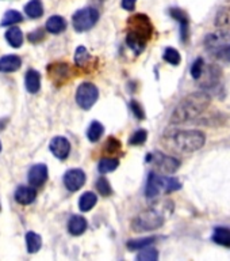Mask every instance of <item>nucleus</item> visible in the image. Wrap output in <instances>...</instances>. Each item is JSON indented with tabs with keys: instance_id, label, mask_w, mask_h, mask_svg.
<instances>
[{
	"instance_id": "1",
	"label": "nucleus",
	"mask_w": 230,
	"mask_h": 261,
	"mask_svg": "<svg viewBox=\"0 0 230 261\" xmlns=\"http://www.w3.org/2000/svg\"><path fill=\"white\" fill-rule=\"evenodd\" d=\"M162 146L175 154H192L206 143V135L196 129H172L162 136Z\"/></svg>"
},
{
	"instance_id": "2",
	"label": "nucleus",
	"mask_w": 230,
	"mask_h": 261,
	"mask_svg": "<svg viewBox=\"0 0 230 261\" xmlns=\"http://www.w3.org/2000/svg\"><path fill=\"white\" fill-rule=\"evenodd\" d=\"M211 103V97L206 91H196L179 102L171 116L172 124H184L198 118Z\"/></svg>"
},
{
	"instance_id": "3",
	"label": "nucleus",
	"mask_w": 230,
	"mask_h": 261,
	"mask_svg": "<svg viewBox=\"0 0 230 261\" xmlns=\"http://www.w3.org/2000/svg\"><path fill=\"white\" fill-rule=\"evenodd\" d=\"M166 222V208H148L140 212L132 222V228L136 232L152 231L160 228Z\"/></svg>"
},
{
	"instance_id": "4",
	"label": "nucleus",
	"mask_w": 230,
	"mask_h": 261,
	"mask_svg": "<svg viewBox=\"0 0 230 261\" xmlns=\"http://www.w3.org/2000/svg\"><path fill=\"white\" fill-rule=\"evenodd\" d=\"M146 161L152 163L154 170L164 175L174 174L175 171H178V169L180 167V161L178 158H175L172 155L162 154V152H158V151L150 152L146 156Z\"/></svg>"
},
{
	"instance_id": "5",
	"label": "nucleus",
	"mask_w": 230,
	"mask_h": 261,
	"mask_svg": "<svg viewBox=\"0 0 230 261\" xmlns=\"http://www.w3.org/2000/svg\"><path fill=\"white\" fill-rule=\"evenodd\" d=\"M99 19V12L96 8L93 7H85L76 11L72 16L73 29L77 33L87 32L89 29H92L95 23Z\"/></svg>"
},
{
	"instance_id": "6",
	"label": "nucleus",
	"mask_w": 230,
	"mask_h": 261,
	"mask_svg": "<svg viewBox=\"0 0 230 261\" xmlns=\"http://www.w3.org/2000/svg\"><path fill=\"white\" fill-rule=\"evenodd\" d=\"M127 24H129L127 33H133L136 36L141 37L146 42L150 40V37L153 34V26L150 23V19L144 14H136L129 18Z\"/></svg>"
},
{
	"instance_id": "7",
	"label": "nucleus",
	"mask_w": 230,
	"mask_h": 261,
	"mask_svg": "<svg viewBox=\"0 0 230 261\" xmlns=\"http://www.w3.org/2000/svg\"><path fill=\"white\" fill-rule=\"evenodd\" d=\"M99 98V90L93 83L84 82L77 87L76 91V102L81 109L89 110Z\"/></svg>"
},
{
	"instance_id": "8",
	"label": "nucleus",
	"mask_w": 230,
	"mask_h": 261,
	"mask_svg": "<svg viewBox=\"0 0 230 261\" xmlns=\"http://www.w3.org/2000/svg\"><path fill=\"white\" fill-rule=\"evenodd\" d=\"M167 177L168 175H158L156 173H150L145 188V196L148 199H153V197L160 195L161 192L166 193Z\"/></svg>"
},
{
	"instance_id": "9",
	"label": "nucleus",
	"mask_w": 230,
	"mask_h": 261,
	"mask_svg": "<svg viewBox=\"0 0 230 261\" xmlns=\"http://www.w3.org/2000/svg\"><path fill=\"white\" fill-rule=\"evenodd\" d=\"M64 185L69 192H76L85 184V173L81 169H71L64 174Z\"/></svg>"
},
{
	"instance_id": "10",
	"label": "nucleus",
	"mask_w": 230,
	"mask_h": 261,
	"mask_svg": "<svg viewBox=\"0 0 230 261\" xmlns=\"http://www.w3.org/2000/svg\"><path fill=\"white\" fill-rule=\"evenodd\" d=\"M49 148H50V151L57 159L64 161V159L68 158L69 152H71V143L64 136H56V138L52 139V142L49 144Z\"/></svg>"
},
{
	"instance_id": "11",
	"label": "nucleus",
	"mask_w": 230,
	"mask_h": 261,
	"mask_svg": "<svg viewBox=\"0 0 230 261\" xmlns=\"http://www.w3.org/2000/svg\"><path fill=\"white\" fill-rule=\"evenodd\" d=\"M27 179L32 187H42L48 181V166L44 163H37L31 166L28 170Z\"/></svg>"
},
{
	"instance_id": "12",
	"label": "nucleus",
	"mask_w": 230,
	"mask_h": 261,
	"mask_svg": "<svg viewBox=\"0 0 230 261\" xmlns=\"http://www.w3.org/2000/svg\"><path fill=\"white\" fill-rule=\"evenodd\" d=\"M22 65V59L16 55H7L0 59V72H15Z\"/></svg>"
},
{
	"instance_id": "13",
	"label": "nucleus",
	"mask_w": 230,
	"mask_h": 261,
	"mask_svg": "<svg viewBox=\"0 0 230 261\" xmlns=\"http://www.w3.org/2000/svg\"><path fill=\"white\" fill-rule=\"evenodd\" d=\"M14 197H15L16 203L22 204V205H28L36 200L37 192L34 187H19L15 191Z\"/></svg>"
},
{
	"instance_id": "14",
	"label": "nucleus",
	"mask_w": 230,
	"mask_h": 261,
	"mask_svg": "<svg viewBox=\"0 0 230 261\" xmlns=\"http://www.w3.org/2000/svg\"><path fill=\"white\" fill-rule=\"evenodd\" d=\"M24 86L28 93L37 94L41 89V75L36 69H28L24 75Z\"/></svg>"
},
{
	"instance_id": "15",
	"label": "nucleus",
	"mask_w": 230,
	"mask_h": 261,
	"mask_svg": "<svg viewBox=\"0 0 230 261\" xmlns=\"http://www.w3.org/2000/svg\"><path fill=\"white\" fill-rule=\"evenodd\" d=\"M171 16L176 19L180 24V32H182V40L186 41L187 37H188V15H187L186 12L180 10V8H171L170 10Z\"/></svg>"
},
{
	"instance_id": "16",
	"label": "nucleus",
	"mask_w": 230,
	"mask_h": 261,
	"mask_svg": "<svg viewBox=\"0 0 230 261\" xmlns=\"http://www.w3.org/2000/svg\"><path fill=\"white\" fill-rule=\"evenodd\" d=\"M87 219L81 215H73L68 222V231L72 236H81L87 230Z\"/></svg>"
},
{
	"instance_id": "17",
	"label": "nucleus",
	"mask_w": 230,
	"mask_h": 261,
	"mask_svg": "<svg viewBox=\"0 0 230 261\" xmlns=\"http://www.w3.org/2000/svg\"><path fill=\"white\" fill-rule=\"evenodd\" d=\"M67 29V22L62 16L53 15L46 20V32L52 34H61Z\"/></svg>"
},
{
	"instance_id": "18",
	"label": "nucleus",
	"mask_w": 230,
	"mask_h": 261,
	"mask_svg": "<svg viewBox=\"0 0 230 261\" xmlns=\"http://www.w3.org/2000/svg\"><path fill=\"white\" fill-rule=\"evenodd\" d=\"M49 72H50L53 77H56V81L65 82L68 79L69 75H71V68H69V64L57 63V64H50Z\"/></svg>"
},
{
	"instance_id": "19",
	"label": "nucleus",
	"mask_w": 230,
	"mask_h": 261,
	"mask_svg": "<svg viewBox=\"0 0 230 261\" xmlns=\"http://www.w3.org/2000/svg\"><path fill=\"white\" fill-rule=\"evenodd\" d=\"M6 40L12 48H20L23 44V33L19 28L12 26L6 32Z\"/></svg>"
},
{
	"instance_id": "20",
	"label": "nucleus",
	"mask_w": 230,
	"mask_h": 261,
	"mask_svg": "<svg viewBox=\"0 0 230 261\" xmlns=\"http://www.w3.org/2000/svg\"><path fill=\"white\" fill-rule=\"evenodd\" d=\"M96 203L97 196L93 192H84L80 196V200H79V208H80V211L88 212L96 205Z\"/></svg>"
},
{
	"instance_id": "21",
	"label": "nucleus",
	"mask_w": 230,
	"mask_h": 261,
	"mask_svg": "<svg viewBox=\"0 0 230 261\" xmlns=\"http://www.w3.org/2000/svg\"><path fill=\"white\" fill-rule=\"evenodd\" d=\"M211 240L214 241L215 244L221 245V246H226L230 248V228L229 227H215L214 232Z\"/></svg>"
},
{
	"instance_id": "22",
	"label": "nucleus",
	"mask_w": 230,
	"mask_h": 261,
	"mask_svg": "<svg viewBox=\"0 0 230 261\" xmlns=\"http://www.w3.org/2000/svg\"><path fill=\"white\" fill-rule=\"evenodd\" d=\"M24 12L28 18L31 19H38L44 15V6L41 3V0H30L26 6H24Z\"/></svg>"
},
{
	"instance_id": "23",
	"label": "nucleus",
	"mask_w": 230,
	"mask_h": 261,
	"mask_svg": "<svg viewBox=\"0 0 230 261\" xmlns=\"http://www.w3.org/2000/svg\"><path fill=\"white\" fill-rule=\"evenodd\" d=\"M26 246H27V252L30 254H34L41 249L42 246V238L40 234L34 231H28L26 234Z\"/></svg>"
},
{
	"instance_id": "24",
	"label": "nucleus",
	"mask_w": 230,
	"mask_h": 261,
	"mask_svg": "<svg viewBox=\"0 0 230 261\" xmlns=\"http://www.w3.org/2000/svg\"><path fill=\"white\" fill-rule=\"evenodd\" d=\"M126 42H127L129 48L132 49L136 55H140L146 46V41L142 40L141 37L133 34V33H127V36H126Z\"/></svg>"
},
{
	"instance_id": "25",
	"label": "nucleus",
	"mask_w": 230,
	"mask_h": 261,
	"mask_svg": "<svg viewBox=\"0 0 230 261\" xmlns=\"http://www.w3.org/2000/svg\"><path fill=\"white\" fill-rule=\"evenodd\" d=\"M103 132H105V126L99 121H92L87 129V138L91 143H96L103 136Z\"/></svg>"
},
{
	"instance_id": "26",
	"label": "nucleus",
	"mask_w": 230,
	"mask_h": 261,
	"mask_svg": "<svg viewBox=\"0 0 230 261\" xmlns=\"http://www.w3.org/2000/svg\"><path fill=\"white\" fill-rule=\"evenodd\" d=\"M156 237H146V238H137V240H130L126 246L129 250H141L144 248H148L152 244H154Z\"/></svg>"
},
{
	"instance_id": "27",
	"label": "nucleus",
	"mask_w": 230,
	"mask_h": 261,
	"mask_svg": "<svg viewBox=\"0 0 230 261\" xmlns=\"http://www.w3.org/2000/svg\"><path fill=\"white\" fill-rule=\"evenodd\" d=\"M23 20V15L20 14L19 11H16V10H8L6 14H4L3 19L0 22L2 26H12V24L19 23Z\"/></svg>"
},
{
	"instance_id": "28",
	"label": "nucleus",
	"mask_w": 230,
	"mask_h": 261,
	"mask_svg": "<svg viewBox=\"0 0 230 261\" xmlns=\"http://www.w3.org/2000/svg\"><path fill=\"white\" fill-rule=\"evenodd\" d=\"M215 26L217 28H223V26H229L230 24V6L226 7H221L215 15Z\"/></svg>"
},
{
	"instance_id": "29",
	"label": "nucleus",
	"mask_w": 230,
	"mask_h": 261,
	"mask_svg": "<svg viewBox=\"0 0 230 261\" xmlns=\"http://www.w3.org/2000/svg\"><path fill=\"white\" fill-rule=\"evenodd\" d=\"M118 166H119V161L117 158H103L99 161V165H97L99 171H101L102 174L114 171Z\"/></svg>"
},
{
	"instance_id": "30",
	"label": "nucleus",
	"mask_w": 230,
	"mask_h": 261,
	"mask_svg": "<svg viewBox=\"0 0 230 261\" xmlns=\"http://www.w3.org/2000/svg\"><path fill=\"white\" fill-rule=\"evenodd\" d=\"M158 258V252L153 248H144L141 249V252L138 253L136 260L137 261H156Z\"/></svg>"
},
{
	"instance_id": "31",
	"label": "nucleus",
	"mask_w": 230,
	"mask_h": 261,
	"mask_svg": "<svg viewBox=\"0 0 230 261\" xmlns=\"http://www.w3.org/2000/svg\"><path fill=\"white\" fill-rule=\"evenodd\" d=\"M89 53L84 46H79L75 52V63L77 67H85L89 61Z\"/></svg>"
},
{
	"instance_id": "32",
	"label": "nucleus",
	"mask_w": 230,
	"mask_h": 261,
	"mask_svg": "<svg viewBox=\"0 0 230 261\" xmlns=\"http://www.w3.org/2000/svg\"><path fill=\"white\" fill-rule=\"evenodd\" d=\"M96 189L99 192V195L103 196V197H109L111 193H113V189H111V185H110V181L106 177H101V178L96 181Z\"/></svg>"
},
{
	"instance_id": "33",
	"label": "nucleus",
	"mask_w": 230,
	"mask_h": 261,
	"mask_svg": "<svg viewBox=\"0 0 230 261\" xmlns=\"http://www.w3.org/2000/svg\"><path fill=\"white\" fill-rule=\"evenodd\" d=\"M162 57H164V60H166L167 63H170V64L172 65H179L180 64V61H182L180 53H179L175 48H167Z\"/></svg>"
},
{
	"instance_id": "34",
	"label": "nucleus",
	"mask_w": 230,
	"mask_h": 261,
	"mask_svg": "<svg viewBox=\"0 0 230 261\" xmlns=\"http://www.w3.org/2000/svg\"><path fill=\"white\" fill-rule=\"evenodd\" d=\"M146 139H148V132L145 129H137L129 138V144L130 146H141L146 142Z\"/></svg>"
},
{
	"instance_id": "35",
	"label": "nucleus",
	"mask_w": 230,
	"mask_h": 261,
	"mask_svg": "<svg viewBox=\"0 0 230 261\" xmlns=\"http://www.w3.org/2000/svg\"><path fill=\"white\" fill-rule=\"evenodd\" d=\"M122 148L121 146V142L115 138H109L107 139V142H106V146H105V151L106 152H109V154H117L119 152Z\"/></svg>"
},
{
	"instance_id": "36",
	"label": "nucleus",
	"mask_w": 230,
	"mask_h": 261,
	"mask_svg": "<svg viewBox=\"0 0 230 261\" xmlns=\"http://www.w3.org/2000/svg\"><path fill=\"white\" fill-rule=\"evenodd\" d=\"M203 68H205V61H203L202 57H198V59L192 63V65H191V75H192V77H194L195 81H198L199 76L202 75Z\"/></svg>"
},
{
	"instance_id": "37",
	"label": "nucleus",
	"mask_w": 230,
	"mask_h": 261,
	"mask_svg": "<svg viewBox=\"0 0 230 261\" xmlns=\"http://www.w3.org/2000/svg\"><path fill=\"white\" fill-rule=\"evenodd\" d=\"M213 55H214L218 60L223 61V63H230V45L219 48L218 50H215Z\"/></svg>"
},
{
	"instance_id": "38",
	"label": "nucleus",
	"mask_w": 230,
	"mask_h": 261,
	"mask_svg": "<svg viewBox=\"0 0 230 261\" xmlns=\"http://www.w3.org/2000/svg\"><path fill=\"white\" fill-rule=\"evenodd\" d=\"M130 108H132V112L136 116L137 120H144L145 118V113H144V109H142V106L140 105V102H137L136 99L130 102Z\"/></svg>"
},
{
	"instance_id": "39",
	"label": "nucleus",
	"mask_w": 230,
	"mask_h": 261,
	"mask_svg": "<svg viewBox=\"0 0 230 261\" xmlns=\"http://www.w3.org/2000/svg\"><path fill=\"white\" fill-rule=\"evenodd\" d=\"M27 38L31 44H38V42H41L45 38V30L44 29H38L36 32H31L28 34Z\"/></svg>"
},
{
	"instance_id": "40",
	"label": "nucleus",
	"mask_w": 230,
	"mask_h": 261,
	"mask_svg": "<svg viewBox=\"0 0 230 261\" xmlns=\"http://www.w3.org/2000/svg\"><path fill=\"white\" fill-rule=\"evenodd\" d=\"M137 0H122V8L126 11H134Z\"/></svg>"
},
{
	"instance_id": "41",
	"label": "nucleus",
	"mask_w": 230,
	"mask_h": 261,
	"mask_svg": "<svg viewBox=\"0 0 230 261\" xmlns=\"http://www.w3.org/2000/svg\"><path fill=\"white\" fill-rule=\"evenodd\" d=\"M223 30H225V32H226L227 33V34H229V36H230V24H229V26H223Z\"/></svg>"
},
{
	"instance_id": "42",
	"label": "nucleus",
	"mask_w": 230,
	"mask_h": 261,
	"mask_svg": "<svg viewBox=\"0 0 230 261\" xmlns=\"http://www.w3.org/2000/svg\"><path fill=\"white\" fill-rule=\"evenodd\" d=\"M0 151H2V142H0Z\"/></svg>"
}]
</instances>
